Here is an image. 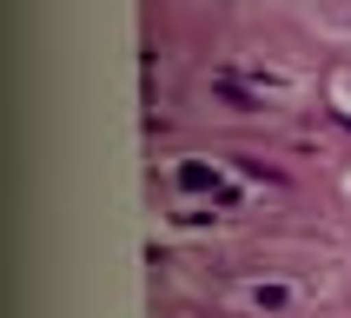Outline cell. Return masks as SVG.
<instances>
[{"label": "cell", "mask_w": 351, "mask_h": 318, "mask_svg": "<svg viewBox=\"0 0 351 318\" xmlns=\"http://www.w3.org/2000/svg\"><path fill=\"white\" fill-rule=\"evenodd\" d=\"M179 193H213V199H226V206H232V186H226L213 166H199V159H186V166H179Z\"/></svg>", "instance_id": "cell-1"}, {"label": "cell", "mask_w": 351, "mask_h": 318, "mask_svg": "<svg viewBox=\"0 0 351 318\" xmlns=\"http://www.w3.org/2000/svg\"><path fill=\"white\" fill-rule=\"evenodd\" d=\"M252 305H258V312H278V305H285V285H258Z\"/></svg>", "instance_id": "cell-2"}]
</instances>
